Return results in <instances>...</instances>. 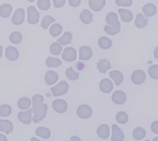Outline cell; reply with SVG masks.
<instances>
[{
	"instance_id": "cell-1",
	"label": "cell",
	"mask_w": 158,
	"mask_h": 141,
	"mask_svg": "<svg viewBox=\"0 0 158 141\" xmlns=\"http://www.w3.org/2000/svg\"><path fill=\"white\" fill-rule=\"evenodd\" d=\"M44 97L40 94H36L33 98V113L34 114L33 116V122L36 124L38 122L45 119L47 115L48 105L44 104Z\"/></svg>"
},
{
	"instance_id": "cell-2",
	"label": "cell",
	"mask_w": 158,
	"mask_h": 141,
	"mask_svg": "<svg viewBox=\"0 0 158 141\" xmlns=\"http://www.w3.org/2000/svg\"><path fill=\"white\" fill-rule=\"evenodd\" d=\"M69 85L66 81H60L57 85L51 88V91L54 96H59L67 93Z\"/></svg>"
},
{
	"instance_id": "cell-3",
	"label": "cell",
	"mask_w": 158,
	"mask_h": 141,
	"mask_svg": "<svg viewBox=\"0 0 158 141\" xmlns=\"http://www.w3.org/2000/svg\"><path fill=\"white\" fill-rule=\"evenodd\" d=\"M40 13L35 7V6H29L27 8V22L29 23L36 24L39 22Z\"/></svg>"
},
{
	"instance_id": "cell-4",
	"label": "cell",
	"mask_w": 158,
	"mask_h": 141,
	"mask_svg": "<svg viewBox=\"0 0 158 141\" xmlns=\"http://www.w3.org/2000/svg\"><path fill=\"white\" fill-rule=\"evenodd\" d=\"M77 115L82 119H87L90 118L93 114V109L87 104H81L77 109Z\"/></svg>"
},
{
	"instance_id": "cell-5",
	"label": "cell",
	"mask_w": 158,
	"mask_h": 141,
	"mask_svg": "<svg viewBox=\"0 0 158 141\" xmlns=\"http://www.w3.org/2000/svg\"><path fill=\"white\" fill-rule=\"evenodd\" d=\"M61 57L66 62H74V61L76 60L77 57L76 50L72 47H66L64 49L61 55Z\"/></svg>"
},
{
	"instance_id": "cell-6",
	"label": "cell",
	"mask_w": 158,
	"mask_h": 141,
	"mask_svg": "<svg viewBox=\"0 0 158 141\" xmlns=\"http://www.w3.org/2000/svg\"><path fill=\"white\" fill-rule=\"evenodd\" d=\"M13 24L16 25H21L25 21V10L22 8H19L15 10L11 18Z\"/></svg>"
},
{
	"instance_id": "cell-7",
	"label": "cell",
	"mask_w": 158,
	"mask_h": 141,
	"mask_svg": "<svg viewBox=\"0 0 158 141\" xmlns=\"http://www.w3.org/2000/svg\"><path fill=\"white\" fill-rule=\"evenodd\" d=\"M131 80L133 83L135 85H141L146 80V74L144 71L141 69L135 70L132 73Z\"/></svg>"
},
{
	"instance_id": "cell-8",
	"label": "cell",
	"mask_w": 158,
	"mask_h": 141,
	"mask_svg": "<svg viewBox=\"0 0 158 141\" xmlns=\"http://www.w3.org/2000/svg\"><path fill=\"white\" fill-rule=\"evenodd\" d=\"M53 109L58 113L66 112L68 108V104L63 99H57L52 102Z\"/></svg>"
},
{
	"instance_id": "cell-9",
	"label": "cell",
	"mask_w": 158,
	"mask_h": 141,
	"mask_svg": "<svg viewBox=\"0 0 158 141\" xmlns=\"http://www.w3.org/2000/svg\"><path fill=\"white\" fill-rule=\"evenodd\" d=\"M32 109H29L27 111L20 112L18 114V119L22 124L29 125L31 123L32 121Z\"/></svg>"
},
{
	"instance_id": "cell-10",
	"label": "cell",
	"mask_w": 158,
	"mask_h": 141,
	"mask_svg": "<svg viewBox=\"0 0 158 141\" xmlns=\"http://www.w3.org/2000/svg\"><path fill=\"white\" fill-rule=\"evenodd\" d=\"M99 88L104 93H110L113 89V84L111 80L103 78L100 82Z\"/></svg>"
},
{
	"instance_id": "cell-11",
	"label": "cell",
	"mask_w": 158,
	"mask_h": 141,
	"mask_svg": "<svg viewBox=\"0 0 158 141\" xmlns=\"http://www.w3.org/2000/svg\"><path fill=\"white\" fill-rule=\"evenodd\" d=\"M111 98L113 102L117 104V105H122V104H124L127 99V96L124 92L120 90L114 91L113 94L112 95Z\"/></svg>"
},
{
	"instance_id": "cell-12",
	"label": "cell",
	"mask_w": 158,
	"mask_h": 141,
	"mask_svg": "<svg viewBox=\"0 0 158 141\" xmlns=\"http://www.w3.org/2000/svg\"><path fill=\"white\" fill-rule=\"evenodd\" d=\"M124 139V134L123 130L117 125H112V141H123Z\"/></svg>"
},
{
	"instance_id": "cell-13",
	"label": "cell",
	"mask_w": 158,
	"mask_h": 141,
	"mask_svg": "<svg viewBox=\"0 0 158 141\" xmlns=\"http://www.w3.org/2000/svg\"><path fill=\"white\" fill-rule=\"evenodd\" d=\"M5 57L10 61H15L19 58V51L13 46H8L5 49Z\"/></svg>"
},
{
	"instance_id": "cell-14",
	"label": "cell",
	"mask_w": 158,
	"mask_h": 141,
	"mask_svg": "<svg viewBox=\"0 0 158 141\" xmlns=\"http://www.w3.org/2000/svg\"><path fill=\"white\" fill-rule=\"evenodd\" d=\"M80 59L81 60H89L93 57V50L87 46H81L80 49Z\"/></svg>"
},
{
	"instance_id": "cell-15",
	"label": "cell",
	"mask_w": 158,
	"mask_h": 141,
	"mask_svg": "<svg viewBox=\"0 0 158 141\" xmlns=\"http://www.w3.org/2000/svg\"><path fill=\"white\" fill-rule=\"evenodd\" d=\"M106 0H89V5L90 8L94 11L99 12L105 7Z\"/></svg>"
},
{
	"instance_id": "cell-16",
	"label": "cell",
	"mask_w": 158,
	"mask_h": 141,
	"mask_svg": "<svg viewBox=\"0 0 158 141\" xmlns=\"http://www.w3.org/2000/svg\"><path fill=\"white\" fill-rule=\"evenodd\" d=\"M97 134L102 139H107L110 135V127L106 124H101L97 129Z\"/></svg>"
},
{
	"instance_id": "cell-17",
	"label": "cell",
	"mask_w": 158,
	"mask_h": 141,
	"mask_svg": "<svg viewBox=\"0 0 158 141\" xmlns=\"http://www.w3.org/2000/svg\"><path fill=\"white\" fill-rule=\"evenodd\" d=\"M45 82L47 85H53L56 84L59 80V75L56 72L53 71H48L45 75Z\"/></svg>"
},
{
	"instance_id": "cell-18",
	"label": "cell",
	"mask_w": 158,
	"mask_h": 141,
	"mask_svg": "<svg viewBox=\"0 0 158 141\" xmlns=\"http://www.w3.org/2000/svg\"><path fill=\"white\" fill-rule=\"evenodd\" d=\"M13 122L9 120H0V130L9 135L13 130Z\"/></svg>"
},
{
	"instance_id": "cell-19",
	"label": "cell",
	"mask_w": 158,
	"mask_h": 141,
	"mask_svg": "<svg viewBox=\"0 0 158 141\" xmlns=\"http://www.w3.org/2000/svg\"><path fill=\"white\" fill-rule=\"evenodd\" d=\"M109 77L113 80L115 85H117V86L122 84L124 80V75L122 72L118 70H113L110 71V72H109Z\"/></svg>"
},
{
	"instance_id": "cell-20",
	"label": "cell",
	"mask_w": 158,
	"mask_h": 141,
	"mask_svg": "<svg viewBox=\"0 0 158 141\" xmlns=\"http://www.w3.org/2000/svg\"><path fill=\"white\" fill-rule=\"evenodd\" d=\"M80 19L86 25H89L93 20V14L88 9H83L80 15Z\"/></svg>"
},
{
	"instance_id": "cell-21",
	"label": "cell",
	"mask_w": 158,
	"mask_h": 141,
	"mask_svg": "<svg viewBox=\"0 0 158 141\" xmlns=\"http://www.w3.org/2000/svg\"><path fill=\"white\" fill-rule=\"evenodd\" d=\"M121 19L126 23L131 22L133 18V15L131 12L125 9H119L118 10Z\"/></svg>"
},
{
	"instance_id": "cell-22",
	"label": "cell",
	"mask_w": 158,
	"mask_h": 141,
	"mask_svg": "<svg viewBox=\"0 0 158 141\" xmlns=\"http://www.w3.org/2000/svg\"><path fill=\"white\" fill-rule=\"evenodd\" d=\"M97 68L101 73H106L111 68L110 62L107 59H102L97 63Z\"/></svg>"
},
{
	"instance_id": "cell-23",
	"label": "cell",
	"mask_w": 158,
	"mask_h": 141,
	"mask_svg": "<svg viewBox=\"0 0 158 141\" xmlns=\"http://www.w3.org/2000/svg\"><path fill=\"white\" fill-rule=\"evenodd\" d=\"M142 10L146 17H152L157 13V7L153 3H148L144 6Z\"/></svg>"
},
{
	"instance_id": "cell-24",
	"label": "cell",
	"mask_w": 158,
	"mask_h": 141,
	"mask_svg": "<svg viewBox=\"0 0 158 141\" xmlns=\"http://www.w3.org/2000/svg\"><path fill=\"white\" fill-rule=\"evenodd\" d=\"M134 24L139 29L144 28L147 25L148 18H146L142 13H139L136 16V19L135 20Z\"/></svg>"
},
{
	"instance_id": "cell-25",
	"label": "cell",
	"mask_w": 158,
	"mask_h": 141,
	"mask_svg": "<svg viewBox=\"0 0 158 141\" xmlns=\"http://www.w3.org/2000/svg\"><path fill=\"white\" fill-rule=\"evenodd\" d=\"M36 135H37L44 139H49L51 136V131L49 129L45 127H38L35 130Z\"/></svg>"
},
{
	"instance_id": "cell-26",
	"label": "cell",
	"mask_w": 158,
	"mask_h": 141,
	"mask_svg": "<svg viewBox=\"0 0 158 141\" xmlns=\"http://www.w3.org/2000/svg\"><path fill=\"white\" fill-rule=\"evenodd\" d=\"M120 28H121V25H120V22H118L117 23L115 24L114 25H105L104 27V31L111 36H114L117 34L120 31Z\"/></svg>"
},
{
	"instance_id": "cell-27",
	"label": "cell",
	"mask_w": 158,
	"mask_h": 141,
	"mask_svg": "<svg viewBox=\"0 0 158 141\" xmlns=\"http://www.w3.org/2000/svg\"><path fill=\"white\" fill-rule=\"evenodd\" d=\"M13 7L10 4L4 3L0 6V16L3 18H7L10 15Z\"/></svg>"
},
{
	"instance_id": "cell-28",
	"label": "cell",
	"mask_w": 158,
	"mask_h": 141,
	"mask_svg": "<svg viewBox=\"0 0 158 141\" xmlns=\"http://www.w3.org/2000/svg\"><path fill=\"white\" fill-rule=\"evenodd\" d=\"M62 61L57 58L52 57H48L46 60V65L50 68H56L62 65Z\"/></svg>"
},
{
	"instance_id": "cell-29",
	"label": "cell",
	"mask_w": 158,
	"mask_h": 141,
	"mask_svg": "<svg viewBox=\"0 0 158 141\" xmlns=\"http://www.w3.org/2000/svg\"><path fill=\"white\" fill-rule=\"evenodd\" d=\"M17 105L18 108L22 110L29 109L31 105V100L27 97H22L18 100Z\"/></svg>"
},
{
	"instance_id": "cell-30",
	"label": "cell",
	"mask_w": 158,
	"mask_h": 141,
	"mask_svg": "<svg viewBox=\"0 0 158 141\" xmlns=\"http://www.w3.org/2000/svg\"><path fill=\"white\" fill-rule=\"evenodd\" d=\"M98 44L102 49H108L112 46V40L106 36H102L98 40Z\"/></svg>"
},
{
	"instance_id": "cell-31",
	"label": "cell",
	"mask_w": 158,
	"mask_h": 141,
	"mask_svg": "<svg viewBox=\"0 0 158 141\" xmlns=\"http://www.w3.org/2000/svg\"><path fill=\"white\" fill-rule=\"evenodd\" d=\"M72 34L70 32H64L63 36H61L60 38L57 39V42H59V44H61L62 45H66L70 44L72 40Z\"/></svg>"
},
{
	"instance_id": "cell-32",
	"label": "cell",
	"mask_w": 158,
	"mask_h": 141,
	"mask_svg": "<svg viewBox=\"0 0 158 141\" xmlns=\"http://www.w3.org/2000/svg\"><path fill=\"white\" fill-rule=\"evenodd\" d=\"M63 28L59 23H54L50 27V33L53 37H57L63 33Z\"/></svg>"
},
{
	"instance_id": "cell-33",
	"label": "cell",
	"mask_w": 158,
	"mask_h": 141,
	"mask_svg": "<svg viewBox=\"0 0 158 141\" xmlns=\"http://www.w3.org/2000/svg\"><path fill=\"white\" fill-rule=\"evenodd\" d=\"M147 135V132L141 127L135 128L133 131V137L137 140H141L143 139Z\"/></svg>"
},
{
	"instance_id": "cell-34",
	"label": "cell",
	"mask_w": 158,
	"mask_h": 141,
	"mask_svg": "<svg viewBox=\"0 0 158 141\" xmlns=\"http://www.w3.org/2000/svg\"><path fill=\"white\" fill-rule=\"evenodd\" d=\"M106 22L108 25H110L111 26L115 25L119 22L117 14L114 12L108 13L106 17Z\"/></svg>"
},
{
	"instance_id": "cell-35",
	"label": "cell",
	"mask_w": 158,
	"mask_h": 141,
	"mask_svg": "<svg viewBox=\"0 0 158 141\" xmlns=\"http://www.w3.org/2000/svg\"><path fill=\"white\" fill-rule=\"evenodd\" d=\"M65 74L66 77H67L70 80L74 81L76 80H77L80 76V73L76 72L74 69H73L72 67H69L66 70Z\"/></svg>"
},
{
	"instance_id": "cell-36",
	"label": "cell",
	"mask_w": 158,
	"mask_h": 141,
	"mask_svg": "<svg viewBox=\"0 0 158 141\" xmlns=\"http://www.w3.org/2000/svg\"><path fill=\"white\" fill-rule=\"evenodd\" d=\"M9 40L14 44H19L22 40V35L20 32L15 31L10 34Z\"/></svg>"
},
{
	"instance_id": "cell-37",
	"label": "cell",
	"mask_w": 158,
	"mask_h": 141,
	"mask_svg": "<svg viewBox=\"0 0 158 141\" xmlns=\"http://www.w3.org/2000/svg\"><path fill=\"white\" fill-rule=\"evenodd\" d=\"M62 51V45L58 42H53L50 45V53L53 55H59Z\"/></svg>"
},
{
	"instance_id": "cell-38",
	"label": "cell",
	"mask_w": 158,
	"mask_h": 141,
	"mask_svg": "<svg viewBox=\"0 0 158 141\" xmlns=\"http://www.w3.org/2000/svg\"><path fill=\"white\" fill-rule=\"evenodd\" d=\"M55 22H56V19L52 16L46 15L43 18V19L42 20L41 27L44 29H47L48 27H49L50 24Z\"/></svg>"
},
{
	"instance_id": "cell-39",
	"label": "cell",
	"mask_w": 158,
	"mask_h": 141,
	"mask_svg": "<svg viewBox=\"0 0 158 141\" xmlns=\"http://www.w3.org/2000/svg\"><path fill=\"white\" fill-rule=\"evenodd\" d=\"M116 120L119 124H124L128 121V115L124 112H120L116 115Z\"/></svg>"
},
{
	"instance_id": "cell-40",
	"label": "cell",
	"mask_w": 158,
	"mask_h": 141,
	"mask_svg": "<svg viewBox=\"0 0 158 141\" xmlns=\"http://www.w3.org/2000/svg\"><path fill=\"white\" fill-rule=\"evenodd\" d=\"M12 108L7 104H2L0 106V116H8L11 114Z\"/></svg>"
},
{
	"instance_id": "cell-41",
	"label": "cell",
	"mask_w": 158,
	"mask_h": 141,
	"mask_svg": "<svg viewBox=\"0 0 158 141\" xmlns=\"http://www.w3.org/2000/svg\"><path fill=\"white\" fill-rule=\"evenodd\" d=\"M148 72L150 78L154 80H158V65L154 64L150 66Z\"/></svg>"
},
{
	"instance_id": "cell-42",
	"label": "cell",
	"mask_w": 158,
	"mask_h": 141,
	"mask_svg": "<svg viewBox=\"0 0 158 141\" xmlns=\"http://www.w3.org/2000/svg\"><path fill=\"white\" fill-rule=\"evenodd\" d=\"M37 6L42 10H48L51 7V2L50 0H39Z\"/></svg>"
},
{
	"instance_id": "cell-43",
	"label": "cell",
	"mask_w": 158,
	"mask_h": 141,
	"mask_svg": "<svg viewBox=\"0 0 158 141\" xmlns=\"http://www.w3.org/2000/svg\"><path fill=\"white\" fill-rule=\"evenodd\" d=\"M116 4L118 6H124V7H131L132 5V0H116Z\"/></svg>"
},
{
	"instance_id": "cell-44",
	"label": "cell",
	"mask_w": 158,
	"mask_h": 141,
	"mask_svg": "<svg viewBox=\"0 0 158 141\" xmlns=\"http://www.w3.org/2000/svg\"><path fill=\"white\" fill-rule=\"evenodd\" d=\"M65 0H53V5L56 8H60L65 4Z\"/></svg>"
},
{
	"instance_id": "cell-45",
	"label": "cell",
	"mask_w": 158,
	"mask_h": 141,
	"mask_svg": "<svg viewBox=\"0 0 158 141\" xmlns=\"http://www.w3.org/2000/svg\"><path fill=\"white\" fill-rule=\"evenodd\" d=\"M151 130L154 134H158V120L154 121L151 125Z\"/></svg>"
},
{
	"instance_id": "cell-46",
	"label": "cell",
	"mask_w": 158,
	"mask_h": 141,
	"mask_svg": "<svg viewBox=\"0 0 158 141\" xmlns=\"http://www.w3.org/2000/svg\"><path fill=\"white\" fill-rule=\"evenodd\" d=\"M81 1V0H69V5L73 7H77L80 5Z\"/></svg>"
},
{
	"instance_id": "cell-47",
	"label": "cell",
	"mask_w": 158,
	"mask_h": 141,
	"mask_svg": "<svg viewBox=\"0 0 158 141\" xmlns=\"http://www.w3.org/2000/svg\"><path fill=\"white\" fill-rule=\"evenodd\" d=\"M71 141H81V140L79 137L74 135L71 137Z\"/></svg>"
},
{
	"instance_id": "cell-48",
	"label": "cell",
	"mask_w": 158,
	"mask_h": 141,
	"mask_svg": "<svg viewBox=\"0 0 158 141\" xmlns=\"http://www.w3.org/2000/svg\"><path fill=\"white\" fill-rule=\"evenodd\" d=\"M154 56L155 57V58L158 60V46L156 47V49H154Z\"/></svg>"
},
{
	"instance_id": "cell-49",
	"label": "cell",
	"mask_w": 158,
	"mask_h": 141,
	"mask_svg": "<svg viewBox=\"0 0 158 141\" xmlns=\"http://www.w3.org/2000/svg\"><path fill=\"white\" fill-rule=\"evenodd\" d=\"M0 141H7V137L3 134H0Z\"/></svg>"
},
{
	"instance_id": "cell-50",
	"label": "cell",
	"mask_w": 158,
	"mask_h": 141,
	"mask_svg": "<svg viewBox=\"0 0 158 141\" xmlns=\"http://www.w3.org/2000/svg\"><path fill=\"white\" fill-rule=\"evenodd\" d=\"M31 141H42V140H40L39 139H38L36 137H32L31 138Z\"/></svg>"
},
{
	"instance_id": "cell-51",
	"label": "cell",
	"mask_w": 158,
	"mask_h": 141,
	"mask_svg": "<svg viewBox=\"0 0 158 141\" xmlns=\"http://www.w3.org/2000/svg\"><path fill=\"white\" fill-rule=\"evenodd\" d=\"M153 141H158V137H156L153 139Z\"/></svg>"
},
{
	"instance_id": "cell-52",
	"label": "cell",
	"mask_w": 158,
	"mask_h": 141,
	"mask_svg": "<svg viewBox=\"0 0 158 141\" xmlns=\"http://www.w3.org/2000/svg\"><path fill=\"white\" fill-rule=\"evenodd\" d=\"M144 141H150V140H145Z\"/></svg>"
}]
</instances>
